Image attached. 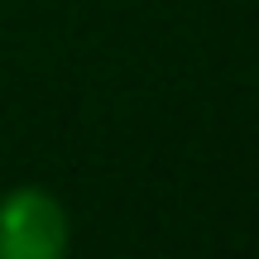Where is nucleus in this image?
Here are the masks:
<instances>
[{"instance_id": "f257e3e1", "label": "nucleus", "mask_w": 259, "mask_h": 259, "mask_svg": "<svg viewBox=\"0 0 259 259\" xmlns=\"http://www.w3.org/2000/svg\"><path fill=\"white\" fill-rule=\"evenodd\" d=\"M72 221L48 187H10L0 197V259H67Z\"/></svg>"}]
</instances>
